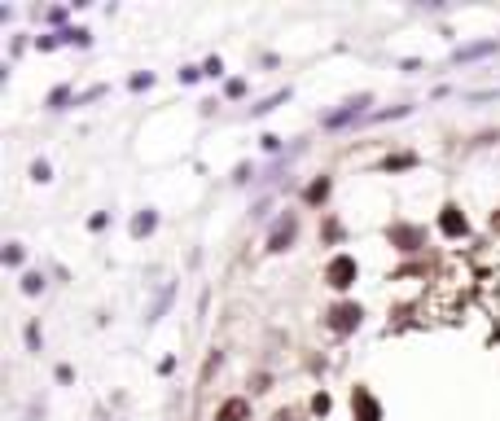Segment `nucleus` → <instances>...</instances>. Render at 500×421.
Wrapping results in <instances>:
<instances>
[{
	"label": "nucleus",
	"mask_w": 500,
	"mask_h": 421,
	"mask_svg": "<svg viewBox=\"0 0 500 421\" xmlns=\"http://www.w3.org/2000/svg\"><path fill=\"white\" fill-rule=\"evenodd\" d=\"M154 228V215H137V224H132V233H149Z\"/></svg>",
	"instance_id": "nucleus-10"
},
{
	"label": "nucleus",
	"mask_w": 500,
	"mask_h": 421,
	"mask_svg": "<svg viewBox=\"0 0 500 421\" xmlns=\"http://www.w3.org/2000/svg\"><path fill=\"white\" fill-rule=\"evenodd\" d=\"M443 228H447V233H465V220H457V206H447V215H443Z\"/></svg>",
	"instance_id": "nucleus-7"
},
{
	"label": "nucleus",
	"mask_w": 500,
	"mask_h": 421,
	"mask_svg": "<svg viewBox=\"0 0 500 421\" xmlns=\"http://www.w3.org/2000/svg\"><path fill=\"white\" fill-rule=\"evenodd\" d=\"M364 105H368V97H356V101H347V110H338V114H325V123H329V127H338V123H347L351 114H360Z\"/></svg>",
	"instance_id": "nucleus-5"
},
{
	"label": "nucleus",
	"mask_w": 500,
	"mask_h": 421,
	"mask_svg": "<svg viewBox=\"0 0 500 421\" xmlns=\"http://www.w3.org/2000/svg\"><path fill=\"white\" fill-rule=\"evenodd\" d=\"M40 285H44V277H40V272H26V281H22V289H26V294H36Z\"/></svg>",
	"instance_id": "nucleus-9"
},
{
	"label": "nucleus",
	"mask_w": 500,
	"mask_h": 421,
	"mask_svg": "<svg viewBox=\"0 0 500 421\" xmlns=\"http://www.w3.org/2000/svg\"><path fill=\"white\" fill-rule=\"evenodd\" d=\"M31 176L36 180H48V163H31Z\"/></svg>",
	"instance_id": "nucleus-11"
},
{
	"label": "nucleus",
	"mask_w": 500,
	"mask_h": 421,
	"mask_svg": "<svg viewBox=\"0 0 500 421\" xmlns=\"http://www.w3.org/2000/svg\"><path fill=\"white\" fill-rule=\"evenodd\" d=\"M246 400H228V404H220V412H216V421H246Z\"/></svg>",
	"instance_id": "nucleus-4"
},
{
	"label": "nucleus",
	"mask_w": 500,
	"mask_h": 421,
	"mask_svg": "<svg viewBox=\"0 0 500 421\" xmlns=\"http://www.w3.org/2000/svg\"><path fill=\"white\" fill-rule=\"evenodd\" d=\"M277 421H289V412H277Z\"/></svg>",
	"instance_id": "nucleus-12"
},
{
	"label": "nucleus",
	"mask_w": 500,
	"mask_h": 421,
	"mask_svg": "<svg viewBox=\"0 0 500 421\" xmlns=\"http://www.w3.org/2000/svg\"><path fill=\"white\" fill-rule=\"evenodd\" d=\"M329 325H334V329H351V325H360V307H356V303H338V307L329 311Z\"/></svg>",
	"instance_id": "nucleus-3"
},
{
	"label": "nucleus",
	"mask_w": 500,
	"mask_h": 421,
	"mask_svg": "<svg viewBox=\"0 0 500 421\" xmlns=\"http://www.w3.org/2000/svg\"><path fill=\"white\" fill-rule=\"evenodd\" d=\"M294 228H299V220H294V215H285V220L272 228V237H268V250H285L289 242H294Z\"/></svg>",
	"instance_id": "nucleus-2"
},
{
	"label": "nucleus",
	"mask_w": 500,
	"mask_h": 421,
	"mask_svg": "<svg viewBox=\"0 0 500 421\" xmlns=\"http://www.w3.org/2000/svg\"><path fill=\"white\" fill-rule=\"evenodd\" d=\"M351 277H356V259H351V255H338V259L329 263V281L342 289V285H351Z\"/></svg>",
	"instance_id": "nucleus-1"
},
{
	"label": "nucleus",
	"mask_w": 500,
	"mask_h": 421,
	"mask_svg": "<svg viewBox=\"0 0 500 421\" xmlns=\"http://www.w3.org/2000/svg\"><path fill=\"white\" fill-rule=\"evenodd\" d=\"M325 193H329V180H316V184H312V189H307V198H312V202H321Z\"/></svg>",
	"instance_id": "nucleus-8"
},
{
	"label": "nucleus",
	"mask_w": 500,
	"mask_h": 421,
	"mask_svg": "<svg viewBox=\"0 0 500 421\" xmlns=\"http://www.w3.org/2000/svg\"><path fill=\"white\" fill-rule=\"evenodd\" d=\"M496 40H483V44H469V48H457V62H469V58H483V53H491Z\"/></svg>",
	"instance_id": "nucleus-6"
}]
</instances>
